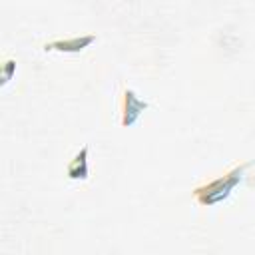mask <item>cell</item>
Listing matches in <instances>:
<instances>
[{
  "mask_svg": "<svg viewBox=\"0 0 255 255\" xmlns=\"http://www.w3.org/2000/svg\"><path fill=\"white\" fill-rule=\"evenodd\" d=\"M126 102L129 104V106H126V110H129V112H126L124 124H131V122L137 118V114L145 108V102H139V100L135 98V94H133V92H126Z\"/></svg>",
  "mask_w": 255,
  "mask_h": 255,
  "instance_id": "cell-3",
  "label": "cell"
},
{
  "mask_svg": "<svg viewBox=\"0 0 255 255\" xmlns=\"http://www.w3.org/2000/svg\"><path fill=\"white\" fill-rule=\"evenodd\" d=\"M94 40V36H86V38H76V40H72V42H54V44H50V48H58V50H82V46H86V44H90Z\"/></svg>",
  "mask_w": 255,
  "mask_h": 255,
  "instance_id": "cell-4",
  "label": "cell"
},
{
  "mask_svg": "<svg viewBox=\"0 0 255 255\" xmlns=\"http://www.w3.org/2000/svg\"><path fill=\"white\" fill-rule=\"evenodd\" d=\"M245 167H247V163H245V165H237V167H233L231 171H227L225 175H221V177H217V179H213V181H209V183L197 187V189H195L197 201L203 203V205H213V203L225 199V197L231 193V189L241 181Z\"/></svg>",
  "mask_w": 255,
  "mask_h": 255,
  "instance_id": "cell-1",
  "label": "cell"
},
{
  "mask_svg": "<svg viewBox=\"0 0 255 255\" xmlns=\"http://www.w3.org/2000/svg\"><path fill=\"white\" fill-rule=\"evenodd\" d=\"M86 147L76 155V159L70 163V167H68V173H70V177L72 179H84L86 175H88V165H86Z\"/></svg>",
  "mask_w": 255,
  "mask_h": 255,
  "instance_id": "cell-2",
  "label": "cell"
}]
</instances>
